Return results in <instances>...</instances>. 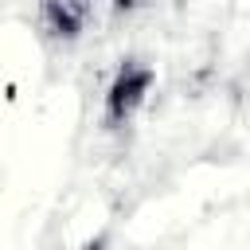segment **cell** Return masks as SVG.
Instances as JSON below:
<instances>
[{
  "mask_svg": "<svg viewBox=\"0 0 250 250\" xmlns=\"http://www.w3.org/2000/svg\"><path fill=\"white\" fill-rule=\"evenodd\" d=\"M113 4H117V8H133V0H113Z\"/></svg>",
  "mask_w": 250,
  "mask_h": 250,
  "instance_id": "3",
  "label": "cell"
},
{
  "mask_svg": "<svg viewBox=\"0 0 250 250\" xmlns=\"http://www.w3.org/2000/svg\"><path fill=\"white\" fill-rule=\"evenodd\" d=\"M152 78H156L152 66L141 59H125L117 66V74L105 86V125L109 129H121L133 121V113L145 105V98L152 90Z\"/></svg>",
  "mask_w": 250,
  "mask_h": 250,
  "instance_id": "1",
  "label": "cell"
},
{
  "mask_svg": "<svg viewBox=\"0 0 250 250\" xmlns=\"http://www.w3.org/2000/svg\"><path fill=\"white\" fill-rule=\"evenodd\" d=\"M39 12H43L47 35H55V39H78L82 27H86V20H90V12H94V0H43Z\"/></svg>",
  "mask_w": 250,
  "mask_h": 250,
  "instance_id": "2",
  "label": "cell"
}]
</instances>
